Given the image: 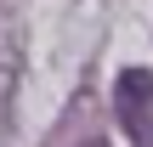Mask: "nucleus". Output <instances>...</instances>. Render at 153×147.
I'll list each match as a JSON object with an SVG mask.
<instances>
[{
  "label": "nucleus",
  "mask_w": 153,
  "mask_h": 147,
  "mask_svg": "<svg viewBox=\"0 0 153 147\" xmlns=\"http://www.w3.org/2000/svg\"><path fill=\"white\" fill-rule=\"evenodd\" d=\"M79 147H108V142H102V136H91V142H79Z\"/></svg>",
  "instance_id": "obj_2"
},
{
  "label": "nucleus",
  "mask_w": 153,
  "mask_h": 147,
  "mask_svg": "<svg viewBox=\"0 0 153 147\" xmlns=\"http://www.w3.org/2000/svg\"><path fill=\"white\" fill-rule=\"evenodd\" d=\"M114 108L125 136L136 147H153V68H125L114 79Z\"/></svg>",
  "instance_id": "obj_1"
}]
</instances>
